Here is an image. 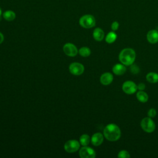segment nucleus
<instances>
[{"instance_id": "22", "label": "nucleus", "mask_w": 158, "mask_h": 158, "mask_svg": "<svg viewBox=\"0 0 158 158\" xmlns=\"http://www.w3.org/2000/svg\"><path fill=\"white\" fill-rule=\"evenodd\" d=\"M130 71L133 74H136L139 72V68L135 64H131L130 67Z\"/></svg>"}, {"instance_id": "5", "label": "nucleus", "mask_w": 158, "mask_h": 158, "mask_svg": "<svg viewBox=\"0 0 158 158\" xmlns=\"http://www.w3.org/2000/svg\"><path fill=\"white\" fill-rule=\"evenodd\" d=\"M64 149L69 153L77 152L80 148V143L75 139H70L65 143L64 146Z\"/></svg>"}, {"instance_id": "25", "label": "nucleus", "mask_w": 158, "mask_h": 158, "mask_svg": "<svg viewBox=\"0 0 158 158\" xmlns=\"http://www.w3.org/2000/svg\"><path fill=\"white\" fill-rule=\"evenodd\" d=\"M137 88L138 90H141L143 91L144 90V89L146 88V85L144 83H139L138 85H137Z\"/></svg>"}, {"instance_id": "23", "label": "nucleus", "mask_w": 158, "mask_h": 158, "mask_svg": "<svg viewBox=\"0 0 158 158\" xmlns=\"http://www.w3.org/2000/svg\"><path fill=\"white\" fill-rule=\"evenodd\" d=\"M156 114H157V111L154 108H151L148 111V116L151 118L154 117L156 115Z\"/></svg>"}, {"instance_id": "15", "label": "nucleus", "mask_w": 158, "mask_h": 158, "mask_svg": "<svg viewBox=\"0 0 158 158\" xmlns=\"http://www.w3.org/2000/svg\"><path fill=\"white\" fill-rule=\"evenodd\" d=\"M136 96L137 99H138L139 102H143V103L146 102L148 101V99H149L148 94L144 90H143V91L139 90V91L136 93Z\"/></svg>"}, {"instance_id": "7", "label": "nucleus", "mask_w": 158, "mask_h": 158, "mask_svg": "<svg viewBox=\"0 0 158 158\" xmlns=\"http://www.w3.org/2000/svg\"><path fill=\"white\" fill-rule=\"evenodd\" d=\"M79 156L81 158H94L96 157V152L91 148L85 146L80 149Z\"/></svg>"}, {"instance_id": "2", "label": "nucleus", "mask_w": 158, "mask_h": 158, "mask_svg": "<svg viewBox=\"0 0 158 158\" xmlns=\"http://www.w3.org/2000/svg\"><path fill=\"white\" fill-rule=\"evenodd\" d=\"M135 58L136 52L133 49L130 48L123 49L118 55L120 62L126 66L133 64L135 60Z\"/></svg>"}, {"instance_id": "9", "label": "nucleus", "mask_w": 158, "mask_h": 158, "mask_svg": "<svg viewBox=\"0 0 158 158\" xmlns=\"http://www.w3.org/2000/svg\"><path fill=\"white\" fill-rule=\"evenodd\" d=\"M63 51L67 56L70 57H74L77 56L78 52L77 48L73 44L70 43H65L64 45Z\"/></svg>"}, {"instance_id": "3", "label": "nucleus", "mask_w": 158, "mask_h": 158, "mask_svg": "<svg viewBox=\"0 0 158 158\" xmlns=\"http://www.w3.org/2000/svg\"><path fill=\"white\" fill-rule=\"evenodd\" d=\"M79 24L84 28H91L96 25V19L93 15L86 14L80 18Z\"/></svg>"}, {"instance_id": "18", "label": "nucleus", "mask_w": 158, "mask_h": 158, "mask_svg": "<svg viewBox=\"0 0 158 158\" xmlns=\"http://www.w3.org/2000/svg\"><path fill=\"white\" fill-rule=\"evenodd\" d=\"M2 17L7 21H12L15 19L16 15L14 11L8 10L3 12Z\"/></svg>"}, {"instance_id": "11", "label": "nucleus", "mask_w": 158, "mask_h": 158, "mask_svg": "<svg viewBox=\"0 0 158 158\" xmlns=\"http://www.w3.org/2000/svg\"><path fill=\"white\" fill-rule=\"evenodd\" d=\"M114 80L113 75L110 72H105L101 75L100 77V82L103 85H110Z\"/></svg>"}, {"instance_id": "1", "label": "nucleus", "mask_w": 158, "mask_h": 158, "mask_svg": "<svg viewBox=\"0 0 158 158\" xmlns=\"http://www.w3.org/2000/svg\"><path fill=\"white\" fill-rule=\"evenodd\" d=\"M103 135L105 138L110 141H116L121 136V130L118 125L115 123L107 125L103 130Z\"/></svg>"}, {"instance_id": "12", "label": "nucleus", "mask_w": 158, "mask_h": 158, "mask_svg": "<svg viewBox=\"0 0 158 158\" xmlns=\"http://www.w3.org/2000/svg\"><path fill=\"white\" fill-rule=\"evenodd\" d=\"M146 39L151 44H156L158 42V31L156 30H149L146 35Z\"/></svg>"}, {"instance_id": "17", "label": "nucleus", "mask_w": 158, "mask_h": 158, "mask_svg": "<svg viewBox=\"0 0 158 158\" xmlns=\"http://www.w3.org/2000/svg\"><path fill=\"white\" fill-rule=\"evenodd\" d=\"M117 35L116 33L114 31H111L106 35L105 37V41L108 44H112L115 41V40H117Z\"/></svg>"}, {"instance_id": "21", "label": "nucleus", "mask_w": 158, "mask_h": 158, "mask_svg": "<svg viewBox=\"0 0 158 158\" xmlns=\"http://www.w3.org/2000/svg\"><path fill=\"white\" fill-rule=\"evenodd\" d=\"M117 157L119 158H130V154L129 152L126 150H121L120 151L118 152Z\"/></svg>"}, {"instance_id": "6", "label": "nucleus", "mask_w": 158, "mask_h": 158, "mask_svg": "<svg viewBox=\"0 0 158 158\" xmlns=\"http://www.w3.org/2000/svg\"><path fill=\"white\" fill-rule=\"evenodd\" d=\"M123 91L127 94H132L138 90L137 85L131 80L125 81L122 86Z\"/></svg>"}, {"instance_id": "8", "label": "nucleus", "mask_w": 158, "mask_h": 158, "mask_svg": "<svg viewBox=\"0 0 158 158\" xmlns=\"http://www.w3.org/2000/svg\"><path fill=\"white\" fill-rule=\"evenodd\" d=\"M70 72L74 75H80L85 70L83 65L79 62H72L69 65Z\"/></svg>"}, {"instance_id": "26", "label": "nucleus", "mask_w": 158, "mask_h": 158, "mask_svg": "<svg viewBox=\"0 0 158 158\" xmlns=\"http://www.w3.org/2000/svg\"><path fill=\"white\" fill-rule=\"evenodd\" d=\"M4 38V35H2V33L0 32V44L3 42Z\"/></svg>"}, {"instance_id": "19", "label": "nucleus", "mask_w": 158, "mask_h": 158, "mask_svg": "<svg viewBox=\"0 0 158 158\" xmlns=\"http://www.w3.org/2000/svg\"><path fill=\"white\" fill-rule=\"evenodd\" d=\"M91 141L90 136L87 134H83L80 137V143L83 146H88Z\"/></svg>"}, {"instance_id": "16", "label": "nucleus", "mask_w": 158, "mask_h": 158, "mask_svg": "<svg viewBox=\"0 0 158 158\" xmlns=\"http://www.w3.org/2000/svg\"><path fill=\"white\" fill-rule=\"evenodd\" d=\"M146 79L150 83H156L158 82V73L154 72H149L146 76Z\"/></svg>"}, {"instance_id": "27", "label": "nucleus", "mask_w": 158, "mask_h": 158, "mask_svg": "<svg viewBox=\"0 0 158 158\" xmlns=\"http://www.w3.org/2000/svg\"><path fill=\"white\" fill-rule=\"evenodd\" d=\"M1 15H2V10H1V9L0 8V17Z\"/></svg>"}, {"instance_id": "20", "label": "nucleus", "mask_w": 158, "mask_h": 158, "mask_svg": "<svg viewBox=\"0 0 158 158\" xmlns=\"http://www.w3.org/2000/svg\"><path fill=\"white\" fill-rule=\"evenodd\" d=\"M78 53L81 56L86 57H88L91 54V50L89 48L84 46V47L81 48L78 50Z\"/></svg>"}, {"instance_id": "4", "label": "nucleus", "mask_w": 158, "mask_h": 158, "mask_svg": "<svg viewBox=\"0 0 158 158\" xmlns=\"http://www.w3.org/2000/svg\"><path fill=\"white\" fill-rule=\"evenodd\" d=\"M140 125L143 130L146 133H151L153 132L156 129V124L152 118L146 117L143 118L140 123Z\"/></svg>"}, {"instance_id": "13", "label": "nucleus", "mask_w": 158, "mask_h": 158, "mask_svg": "<svg viewBox=\"0 0 158 158\" xmlns=\"http://www.w3.org/2000/svg\"><path fill=\"white\" fill-rule=\"evenodd\" d=\"M127 70L126 65L123 64H116L112 67V72L116 75H122Z\"/></svg>"}, {"instance_id": "24", "label": "nucleus", "mask_w": 158, "mask_h": 158, "mask_svg": "<svg viewBox=\"0 0 158 158\" xmlns=\"http://www.w3.org/2000/svg\"><path fill=\"white\" fill-rule=\"evenodd\" d=\"M111 29L112 31H117L119 28V23L117 21H114L111 24Z\"/></svg>"}, {"instance_id": "14", "label": "nucleus", "mask_w": 158, "mask_h": 158, "mask_svg": "<svg viewBox=\"0 0 158 158\" xmlns=\"http://www.w3.org/2000/svg\"><path fill=\"white\" fill-rule=\"evenodd\" d=\"M93 36L97 41H101L105 36L104 31L101 28H96L93 32Z\"/></svg>"}, {"instance_id": "10", "label": "nucleus", "mask_w": 158, "mask_h": 158, "mask_svg": "<svg viewBox=\"0 0 158 158\" xmlns=\"http://www.w3.org/2000/svg\"><path fill=\"white\" fill-rule=\"evenodd\" d=\"M104 135L98 132L94 133L91 138V142L94 146H98L101 145L104 141Z\"/></svg>"}]
</instances>
